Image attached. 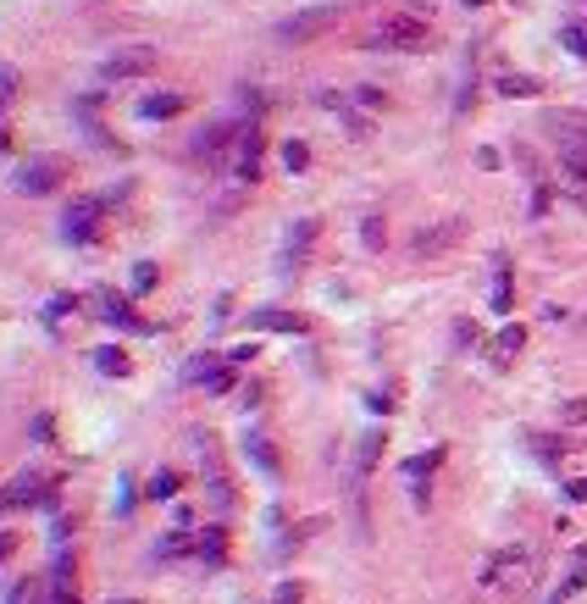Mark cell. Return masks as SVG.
<instances>
[{
    "mask_svg": "<svg viewBox=\"0 0 587 604\" xmlns=\"http://www.w3.org/2000/svg\"><path fill=\"white\" fill-rule=\"evenodd\" d=\"M17 555V532H0V565H6Z\"/></svg>",
    "mask_w": 587,
    "mask_h": 604,
    "instance_id": "e575fe53",
    "label": "cell"
},
{
    "mask_svg": "<svg viewBox=\"0 0 587 604\" xmlns=\"http://www.w3.org/2000/svg\"><path fill=\"white\" fill-rule=\"evenodd\" d=\"M565 178H576V183H587V155H565Z\"/></svg>",
    "mask_w": 587,
    "mask_h": 604,
    "instance_id": "4dcf8cb0",
    "label": "cell"
},
{
    "mask_svg": "<svg viewBox=\"0 0 587 604\" xmlns=\"http://www.w3.org/2000/svg\"><path fill=\"white\" fill-rule=\"evenodd\" d=\"M460 233H466V222L454 216V222H438V228H421L410 239V249H416V256H443L449 244H460Z\"/></svg>",
    "mask_w": 587,
    "mask_h": 604,
    "instance_id": "4fadbf2b",
    "label": "cell"
},
{
    "mask_svg": "<svg viewBox=\"0 0 587 604\" xmlns=\"http://www.w3.org/2000/svg\"><path fill=\"white\" fill-rule=\"evenodd\" d=\"M150 283H155V267H150V261H145V267H134V289H139V294L150 289Z\"/></svg>",
    "mask_w": 587,
    "mask_h": 604,
    "instance_id": "836d02e7",
    "label": "cell"
},
{
    "mask_svg": "<svg viewBox=\"0 0 587 604\" xmlns=\"http://www.w3.org/2000/svg\"><path fill=\"white\" fill-rule=\"evenodd\" d=\"M333 22H338V6H311V12H294V17L277 22V39L283 45H300V39L321 34V28H333Z\"/></svg>",
    "mask_w": 587,
    "mask_h": 604,
    "instance_id": "3957f363",
    "label": "cell"
},
{
    "mask_svg": "<svg viewBox=\"0 0 587 604\" xmlns=\"http://www.w3.org/2000/svg\"><path fill=\"white\" fill-rule=\"evenodd\" d=\"M454 338H460V349H471L477 344V328L471 322H454Z\"/></svg>",
    "mask_w": 587,
    "mask_h": 604,
    "instance_id": "8d00e7d4",
    "label": "cell"
},
{
    "mask_svg": "<svg viewBox=\"0 0 587 604\" xmlns=\"http://www.w3.org/2000/svg\"><path fill=\"white\" fill-rule=\"evenodd\" d=\"M499 94H510V101H532V94H543V78H527V73H504L494 78Z\"/></svg>",
    "mask_w": 587,
    "mask_h": 604,
    "instance_id": "7402d4cb",
    "label": "cell"
},
{
    "mask_svg": "<svg viewBox=\"0 0 587 604\" xmlns=\"http://www.w3.org/2000/svg\"><path fill=\"white\" fill-rule=\"evenodd\" d=\"M12 94H17V73H12V67H0V106H6Z\"/></svg>",
    "mask_w": 587,
    "mask_h": 604,
    "instance_id": "1f68e13d",
    "label": "cell"
},
{
    "mask_svg": "<svg viewBox=\"0 0 587 604\" xmlns=\"http://www.w3.org/2000/svg\"><path fill=\"white\" fill-rule=\"evenodd\" d=\"M194 555H200L211 571H216V565H227V527H222V521H211L200 538H194Z\"/></svg>",
    "mask_w": 587,
    "mask_h": 604,
    "instance_id": "e0dca14e",
    "label": "cell"
},
{
    "mask_svg": "<svg viewBox=\"0 0 587 604\" xmlns=\"http://www.w3.org/2000/svg\"><path fill=\"white\" fill-rule=\"evenodd\" d=\"M361 45L366 50H405V56H416V50H433L438 34H433V22L421 12H382L361 34Z\"/></svg>",
    "mask_w": 587,
    "mask_h": 604,
    "instance_id": "6da1fadb",
    "label": "cell"
},
{
    "mask_svg": "<svg viewBox=\"0 0 587 604\" xmlns=\"http://www.w3.org/2000/svg\"><path fill=\"white\" fill-rule=\"evenodd\" d=\"M188 111V101L183 94H145L139 101V122H161V117H183Z\"/></svg>",
    "mask_w": 587,
    "mask_h": 604,
    "instance_id": "ac0fdd59",
    "label": "cell"
},
{
    "mask_svg": "<svg viewBox=\"0 0 587 604\" xmlns=\"http://www.w3.org/2000/svg\"><path fill=\"white\" fill-rule=\"evenodd\" d=\"M127 604H139V599H127Z\"/></svg>",
    "mask_w": 587,
    "mask_h": 604,
    "instance_id": "b9f144b4",
    "label": "cell"
},
{
    "mask_svg": "<svg viewBox=\"0 0 587 604\" xmlns=\"http://www.w3.org/2000/svg\"><path fill=\"white\" fill-rule=\"evenodd\" d=\"M61 233H67L73 244H101V200L67 206V216H61Z\"/></svg>",
    "mask_w": 587,
    "mask_h": 604,
    "instance_id": "ba28073f",
    "label": "cell"
},
{
    "mask_svg": "<svg viewBox=\"0 0 587 604\" xmlns=\"http://www.w3.org/2000/svg\"><path fill=\"white\" fill-rule=\"evenodd\" d=\"M250 328L255 333H311V316H300V311H277V305H267V311H250Z\"/></svg>",
    "mask_w": 587,
    "mask_h": 604,
    "instance_id": "30bf717a",
    "label": "cell"
},
{
    "mask_svg": "<svg viewBox=\"0 0 587 604\" xmlns=\"http://www.w3.org/2000/svg\"><path fill=\"white\" fill-rule=\"evenodd\" d=\"M377 455H382V433H366V438H361V450H355V483H361V477L377 466Z\"/></svg>",
    "mask_w": 587,
    "mask_h": 604,
    "instance_id": "cb8c5ba5",
    "label": "cell"
},
{
    "mask_svg": "<svg viewBox=\"0 0 587 604\" xmlns=\"http://www.w3.org/2000/svg\"><path fill=\"white\" fill-rule=\"evenodd\" d=\"M283 167H288V172H305V167H311L305 139H288V144H283Z\"/></svg>",
    "mask_w": 587,
    "mask_h": 604,
    "instance_id": "4316f807",
    "label": "cell"
},
{
    "mask_svg": "<svg viewBox=\"0 0 587 604\" xmlns=\"http://www.w3.org/2000/svg\"><path fill=\"white\" fill-rule=\"evenodd\" d=\"M487 305H494L499 316H504V311L515 305V277H510V256H499V261H494V300H487Z\"/></svg>",
    "mask_w": 587,
    "mask_h": 604,
    "instance_id": "ffe728a7",
    "label": "cell"
},
{
    "mask_svg": "<svg viewBox=\"0 0 587 604\" xmlns=\"http://www.w3.org/2000/svg\"><path fill=\"white\" fill-rule=\"evenodd\" d=\"M94 366H101L106 377H127V372H134V361H127V349H101V355H94Z\"/></svg>",
    "mask_w": 587,
    "mask_h": 604,
    "instance_id": "484cf974",
    "label": "cell"
},
{
    "mask_svg": "<svg viewBox=\"0 0 587 604\" xmlns=\"http://www.w3.org/2000/svg\"><path fill=\"white\" fill-rule=\"evenodd\" d=\"M61 178H67V167H61L56 155H34L28 167H17V188H22V195H56Z\"/></svg>",
    "mask_w": 587,
    "mask_h": 604,
    "instance_id": "277c9868",
    "label": "cell"
},
{
    "mask_svg": "<svg viewBox=\"0 0 587 604\" xmlns=\"http://www.w3.org/2000/svg\"><path fill=\"white\" fill-rule=\"evenodd\" d=\"M521 344H527V328H521V322H510V328L494 338V366H510V361L521 355Z\"/></svg>",
    "mask_w": 587,
    "mask_h": 604,
    "instance_id": "603a6c76",
    "label": "cell"
},
{
    "mask_svg": "<svg viewBox=\"0 0 587 604\" xmlns=\"http://www.w3.org/2000/svg\"><path fill=\"white\" fill-rule=\"evenodd\" d=\"M94 316H101V322H111V328H127V333H155L145 316H134V305L117 300V294H94Z\"/></svg>",
    "mask_w": 587,
    "mask_h": 604,
    "instance_id": "7c38bea8",
    "label": "cell"
},
{
    "mask_svg": "<svg viewBox=\"0 0 587 604\" xmlns=\"http://www.w3.org/2000/svg\"><path fill=\"white\" fill-rule=\"evenodd\" d=\"M560 45L576 50V56H587V22H565V28H560Z\"/></svg>",
    "mask_w": 587,
    "mask_h": 604,
    "instance_id": "83f0119b",
    "label": "cell"
},
{
    "mask_svg": "<svg viewBox=\"0 0 587 604\" xmlns=\"http://www.w3.org/2000/svg\"><path fill=\"white\" fill-rule=\"evenodd\" d=\"M50 604H78V588H73V560H56V565H50Z\"/></svg>",
    "mask_w": 587,
    "mask_h": 604,
    "instance_id": "44dd1931",
    "label": "cell"
},
{
    "mask_svg": "<svg viewBox=\"0 0 587 604\" xmlns=\"http://www.w3.org/2000/svg\"><path fill=\"white\" fill-rule=\"evenodd\" d=\"M521 565H527V549H504L482 565V582H510V577H521Z\"/></svg>",
    "mask_w": 587,
    "mask_h": 604,
    "instance_id": "d6986e66",
    "label": "cell"
},
{
    "mask_svg": "<svg viewBox=\"0 0 587 604\" xmlns=\"http://www.w3.org/2000/svg\"><path fill=\"white\" fill-rule=\"evenodd\" d=\"M543 134L554 139L560 162H565V155H587V117L582 111H548L543 117Z\"/></svg>",
    "mask_w": 587,
    "mask_h": 604,
    "instance_id": "7a4b0ae2",
    "label": "cell"
},
{
    "mask_svg": "<svg viewBox=\"0 0 587 604\" xmlns=\"http://www.w3.org/2000/svg\"><path fill=\"white\" fill-rule=\"evenodd\" d=\"M239 443H244V460H250L260 477H283V455L267 443V433H244Z\"/></svg>",
    "mask_w": 587,
    "mask_h": 604,
    "instance_id": "9a60e30c",
    "label": "cell"
},
{
    "mask_svg": "<svg viewBox=\"0 0 587 604\" xmlns=\"http://www.w3.org/2000/svg\"><path fill=\"white\" fill-rule=\"evenodd\" d=\"M178 488H183V477H178V471H167V466H161L150 483H145V494H150V499H178Z\"/></svg>",
    "mask_w": 587,
    "mask_h": 604,
    "instance_id": "d4e9b609",
    "label": "cell"
},
{
    "mask_svg": "<svg viewBox=\"0 0 587 604\" xmlns=\"http://www.w3.org/2000/svg\"><path fill=\"white\" fill-rule=\"evenodd\" d=\"M311 244H316V216H300L288 228V244H283V267L294 272V267H305L311 261Z\"/></svg>",
    "mask_w": 587,
    "mask_h": 604,
    "instance_id": "5bb4252c",
    "label": "cell"
},
{
    "mask_svg": "<svg viewBox=\"0 0 587 604\" xmlns=\"http://www.w3.org/2000/svg\"><path fill=\"white\" fill-rule=\"evenodd\" d=\"M150 67H155V50H150V45H122V50H111V56L101 61V78L117 83V78H139V73H150Z\"/></svg>",
    "mask_w": 587,
    "mask_h": 604,
    "instance_id": "5b68a950",
    "label": "cell"
},
{
    "mask_svg": "<svg viewBox=\"0 0 587 604\" xmlns=\"http://www.w3.org/2000/svg\"><path fill=\"white\" fill-rule=\"evenodd\" d=\"M183 383H206V394H233L239 383H233V366H222L216 355H194L188 366H183Z\"/></svg>",
    "mask_w": 587,
    "mask_h": 604,
    "instance_id": "52a82bcc",
    "label": "cell"
},
{
    "mask_svg": "<svg viewBox=\"0 0 587 604\" xmlns=\"http://www.w3.org/2000/svg\"><path fill=\"white\" fill-rule=\"evenodd\" d=\"M50 438H56V416L39 410V416H34V443H50Z\"/></svg>",
    "mask_w": 587,
    "mask_h": 604,
    "instance_id": "f546056e",
    "label": "cell"
},
{
    "mask_svg": "<svg viewBox=\"0 0 587 604\" xmlns=\"http://www.w3.org/2000/svg\"><path fill=\"white\" fill-rule=\"evenodd\" d=\"M300 599H305L300 582H283V588H277V604H300Z\"/></svg>",
    "mask_w": 587,
    "mask_h": 604,
    "instance_id": "d6a6232c",
    "label": "cell"
},
{
    "mask_svg": "<svg viewBox=\"0 0 587 604\" xmlns=\"http://www.w3.org/2000/svg\"><path fill=\"white\" fill-rule=\"evenodd\" d=\"M576 588H587V544L576 549V565H571V577H565V588H560V593H576Z\"/></svg>",
    "mask_w": 587,
    "mask_h": 604,
    "instance_id": "f1b7e54d",
    "label": "cell"
},
{
    "mask_svg": "<svg viewBox=\"0 0 587 604\" xmlns=\"http://www.w3.org/2000/svg\"><path fill=\"white\" fill-rule=\"evenodd\" d=\"M565 494H571V499H587V477H576V483H571Z\"/></svg>",
    "mask_w": 587,
    "mask_h": 604,
    "instance_id": "f35d334b",
    "label": "cell"
},
{
    "mask_svg": "<svg viewBox=\"0 0 587 604\" xmlns=\"http://www.w3.org/2000/svg\"><path fill=\"white\" fill-rule=\"evenodd\" d=\"M0 150H6V128H0Z\"/></svg>",
    "mask_w": 587,
    "mask_h": 604,
    "instance_id": "ab89813d",
    "label": "cell"
},
{
    "mask_svg": "<svg viewBox=\"0 0 587 604\" xmlns=\"http://www.w3.org/2000/svg\"><path fill=\"white\" fill-rule=\"evenodd\" d=\"M443 466V443H433V450H421V455H410L405 460V483L416 488V499H427V477Z\"/></svg>",
    "mask_w": 587,
    "mask_h": 604,
    "instance_id": "2e32d148",
    "label": "cell"
},
{
    "mask_svg": "<svg viewBox=\"0 0 587 604\" xmlns=\"http://www.w3.org/2000/svg\"><path fill=\"white\" fill-rule=\"evenodd\" d=\"M466 6H482V0H466Z\"/></svg>",
    "mask_w": 587,
    "mask_h": 604,
    "instance_id": "60d3db41",
    "label": "cell"
},
{
    "mask_svg": "<svg viewBox=\"0 0 587 604\" xmlns=\"http://www.w3.org/2000/svg\"><path fill=\"white\" fill-rule=\"evenodd\" d=\"M260 150H267V134H260V122L250 117L244 128H239V144H233V172H239L244 183L260 178Z\"/></svg>",
    "mask_w": 587,
    "mask_h": 604,
    "instance_id": "8992f818",
    "label": "cell"
},
{
    "mask_svg": "<svg viewBox=\"0 0 587 604\" xmlns=\"http://www.w3.org/2000/svg\"><path fill=\"white\" fill-rule=\"evenodd\" d=\"M73 305H78V300H73V294H56V300H50V316H67V311H73Z\"/></svg>",
    "mask_w": 587,
    "mask_h": 604,
    "instance_id": "74e56055",
    "label": "cell"
},
{
    "mask_svg": "<svg viewBox=\"0 0 587 604\" xmlns=\"http://www.w3.org/2000/svg\"><path fill=\"white\" fill-rule=\"evenodd\" d=\"M239 128H244V122H216V128H206V134H194V162H206V167H216L222 162V150L227 144H239Z\"/></svg>",
    "mask_w": 587,
    "mask_h": 604,
    "instance_id": "9c48e42d",
    "label": "cell"
},
{
    "mask_svg": "<svg viewBox=\"0 0 587 604\" xmlns=\"http://www.w3.org/2000/svg\"><path fill=\"white\" fill-rule=\"evenodd\" d=\"M50 494H56V477H45V471L28 466V471H17V483L6 488V504H45Z\"/></svg>",
    "mask_w": 587,
    "mask_h": 604,
    "instance_id": "8fae6325",
    "label": "cell"
},
{
    "mask_svg": "<svg viewBox=\"0 0 587 604\" xmlns=\"http://www.w3.org/2000/svg\"><path fill=\"white\" fill-rule=\"evenodd\" d=\"M361 233H366V244L377 249V244H382V222H377V216H366V228H361Z\"/></svg>",
    "mask_w": 587,
    "mask_h": 604,
    "instance_id": "d590c367",
    "label": "cell"
}]
</instances>
